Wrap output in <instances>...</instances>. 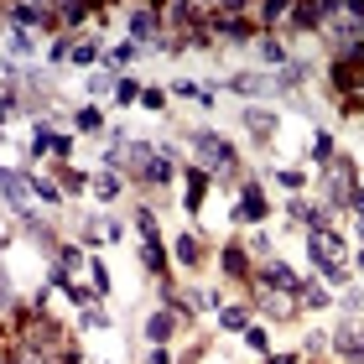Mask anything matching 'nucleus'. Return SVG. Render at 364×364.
Segmentation results:
<instances>
[{
  "instance_id": "1",
  "label": "nucleus",
  "mask_w": 364,
  "mask_h": 364,
  "mask_svg": "<svg viewBox=\"0 0 364 364\" xmlns=\"http://www.w3.org/2000/svg\"><path fill=\"white\" fill-rule=\"evenodd\" d=\"M193 151L208 161V167H229L235 161V146H229L224 136H213V130H203V136H193Z\"/></svg>"
},
{
  "instance_id": "2",
  "label": "nucleus",
  "mask_w": 364,
  "mask_h": 364,
  "mask_svg": "<svg viewBox=\"0 0 364 364\" xmlns=\"http://www.w3.org/2000/svg\"><path fill=\"white\" fill-rule=\"evenodd\" d=\"M245 213V224H260L266 219V193H260V182H245L240 188V203H235V219Z\"/></svg>"
},
{
  "instance_id": "3",
  "label": "nucleus",
  "mask_w": 364,
  "mask_h": 364,
  "mask_svg": "<svg viewBox=\"0 0 364 364\" xmlns=\"http://www.w3.org/2000/svg\"><path fill=\"white\" fill-rule=\"evenodd\" d=\"M58 6H37V0H26V6H11V16H16V26H53L58 21V16H53Z\"/></svg>"
},
{
  "instance_id": "4",
  "label": "nucleus",
  "mask_w": 364,
  "mask_h": 364,
  "mask_svg": "<svg viewBox=\"0 0 364 364\" xmlns=\"http://www.w3.org/2000/svg\"><path fill=\"white\" fill-rule=\"evenodd\" d=\"M203 198H208V172H203V167H193V172H188V213L203 208Z\"/></svg>"
},
{
  "instance_id": "5",
  "label": "nucleus",
  "mask_w": 364,
  "mask_h": 364,
  "mask_svg": "<svg viewBox=\"0 0 364 364\" xmlns=\"http://www.w3.org/2000/svg\"><path fill=\"white\" fill-rule=\"evenodd\" d=\"M146 338H151V349L167 343L172 338V312H151V318H146Z\"/></svg>"
},
{
  "instance_id": "6",
  "label": "nucleus",
  "mask_w": 364,
  "mask_h": 364,
  "mask_svg": "<svg viewBox=\"0 0 364 364\" xmlns=\"http://www.w3.org/2000/svg\"><path fill=\"white\" fill-rule=\"evenodd\" d=\"M0 193H6V198H11V203H16V208H21V213H26V182H21V177H16V172H6V167H0Z\"/></svg>"
},
{
  "instance_id": "7",
  "label": "nucleus",
  "mask_w": 364,
  "mask_h": 364,
  "mask_svg": "<svg viewBox=\"0 0 364 364\" xmlns=\"http://www.w3.org/2000/svg\"><path fill=\"white\" fill-rule=\"evenodd\" d=\"M130 31H136V37H156V31H161V16H151V6H141L136 16H130Z\"/></svg>"
},
{
  "instance_id": "8",
  "label": "nucleus",
  "mask_w": 364,
  "mask_h": 364,
  "mask_svg": "<svg viewBox=\"0 0 364 364\" xmlns=\"http://www.w3.org/2000/svg\"><path fill=\"white\" fill-rule=\"evenodd\" d=\"M224 276H250V255H245L240 245H229V250H224Z\"/></svg>"
},
{
  "instance_id": "9",
  "label": "nucleus",
  "mask_w": 364,
  "mask_h": 364,
  "mask_svg": "<svg viewBox=\"0 0 364 364\" xmlns=\"http://www.w3.org/2000/svg\"><path fill=\"white\" fill-rule=\"evenodd\" d=\"M235 89L240 94H266V89H276L266 73H235Z\"/></svg>"
},
{
  "instance_id": "10",
  "label": "nucleus",
  "mask_w": 364,
  "mask_h": 364,
  "mask_svg": "<svg viewBox=\"0 0 364 364\" xmlns=\"http://www.w3.org/2000/svg\"><path fill=\"white\" fill-rule=\"evenodd\" d=\"M141 177H146V182H156V188H161V182H172V161H167V156H151V161L141 167Z\"/></svg>"
},
{
  "instance_id": "11",
  "label": "nucleus",
  "mask_w": 364,
  "mask_h": 364,
  "mask_svg": "<svg viewBox=\"0 0 364 364\" xmlns=\"http://www.w3.org/2000/svg\"><path fill=\"white\" fill-rule=\"evenodd\" d=\"M89 11H94V6H84V0H63V6H58V21H68V26H78V21H84Z\"/></svg>"
},
{
  "instance_id": "12",
  "label": "nucleus",
  "mask_w": 364,
  "mask_h": 364,
  "mask_svg": "<svg viewBox=\"0 0 364 364\" xmlns=\"http://www.w3.org/2000/svg\"><path fill=\"white\" fill-rule=\"evenodd\" d=\"M177 260H182V266H198V240H193V235L177 240Z\"/></svg>"
},
{
  "instance_id": "13",
  "label": "nucleus",
  "mask_w": 364,
  "mask_h": 364,
  "mask_svg": "<svg viewBox=\"0 0 364 364\" xmlns=\"http://www.w3.org/2000/svg\"><path fill=\"white\" fill-rule=\"evenodd\" d=\"M219 323H224V328H250V312H245V307H224Z\"/></svg>"
},
{
  "instance_id": "14",
  "label": "nucleus",
  "mask_w": 364,
  "mask_h": 364,
  "mask_svg": "<svg viewBox=\"0 0 364 364\" xmlns=\"http://www.w3.org/2000/svg\"><path fill=\"white\" fill-rule=\"evenodd\" d=\"M68 58H73V63H94L99 47H94V42H68Z\"/></svg>"
},
{
  "instance_id": "15",
  "label": "nucleus",
  "mask_w": 364,
  "mask_h": 364,
  "mask_svg": "<svg viewBox=\"0 0 364 364\" xmlns=\"http://www.w3.org/2000/svg\"><path fill=\"white\" fill-rule=\"evenodd\" d=\"M130 99H141V89L130 78H114V105H130Z\"/></svg>"
},
{
  "instance_id": "16",
  "label": "nucleus",
  "mask_w": 364,
  "mask_h": 364,
  "mask_svg": "<svg viewBox=\"0 0 364 364\" xmlns=\"http://www.w3.org/2000/svg\"><path fill=\"white\" fill-rule=\"evenodd\" d=\"M287 11H291L287 0H271V6H260V21H266V26H276V21H281Z\"/></svg>"
},
{
  "instance_id": "17",
  "label": "nucleus",
  "mask_w": 364,
  "mask_h": 364,
  "mask_svg": "<svg viewBox=\"0 0 364 364\" xmlns=\"http://www.w3.org/2000/svg\"><path fill=\"white\" fill-rule=\"evenodd\" d=\"M63 193H84V172H73V167H63Z\"/></svg>"
},
{
  "instance_id": "18",
  "label": "nucleus",
  "mask_w": 364,
  "mask_h": 364,
  "mask_svg": "<svg viewBox=\"0 0 364 364\" xmlns=\"http://www.w3.org/2000/svg\"><path fill=\"white\" fill-rule=\"evenodd\" d=\"M245 125H250V130H271L276 120H271L266 109H245Z\"/></svg>"
},
{
  "instance_id": "19",
  "label": "nucleus",
  "mask_w": 364,
  "mask_h": 364,
  "mask_svg": "<svg viewBox=\"0 0 364 364\" xmlns=\"http://www.w3.org/2000/svg\"><path fill=\"white\" fill-rule=\"evenodd\" d=\"M312 156H318V161H328V156H333V136H328V130H323L318 141H312Z\"/></svg>"
},
{
  "instance_id": "20",
  "label": "nucleus",
  "mask_w": 364,
  "mask_h": 364,
  "mask_svg": "<svg viewBox=\"0 0 364 364\" xmlns=\"http://www.w3.org/2000/svg\"><path fill=\"white\" fill-rule=\"evenodd\" d=\"M245 343H250L255 354H266V349H271V343H266V333H260V328H245Z\"/></svg>"
},
{
  "instance_id": "21",
  "label": "nucleus",
  "mask_w": 364,
  "mask_h": 364,
  "mask_svg": "<svg viewBox=\"0 0 364 364\" xmlns=\"http://www.w3.org/2000/svg\"><path fill=\"white\" fill-rule=\"evenodd\" d=\"M94 188H99V198H120V177H99Z\"/></svg>"
},
{
  "instance_id": "22",
  "label": "nucleus",
  "mask_w": 364,
  "mask_h": 364,
  "mask_svg": "<svg viewBox=\"0 0 364 364\" xmlns=\"http://www.w3.org/2000/svg\"><path fill=\"white\" fill-rule=\"evenodd\" d=\"M141 105H146V109H161V105H167V94H161V89H146Z\"/></svg>"
},
{
  "instance_id": "23",
  "label": "nucleus",
  "mask_w": 364,
  "mask_h": 364,
  "mask_svg": "<svg viewBox=\"0 0 364 364\" xmlns=\"http://www.w3.org/2000/svg\"><path fill=\"white\" fill-rule=\"evenodd\" d=\"M130 58H136V47H130V42H120V47L109 53V68H114V63H130Z\"/></svg>"
},
{
  "instance_id": "24",
  "label": "nucleus",
  "mask_w": 364,
  "mask_h": 364,
  "mask_svg": "<svg viewBox=\"0 0 364 364\" xmlns=\"http://www.w3.org/2000/svg\"><path fill=\"white\" fill-rule=\"evenodd\" d=\"M94 291H99V296H105V291H109V271H105V266H99V260H94Z\"/></svg>"
},
{
  "instance_id": "25",
  "label": "nucleus",
  "mask_w": 364,
  "mask_h": 364,
  "mask_svg": "<svg viewBox=\"0 0 364 364\" xmlns=\"http://www.w3.org/2000/svg\"><path fill=\"white\" fill-rule=\"evenodd\" d=\"M78 130H99V109H78Z\"/></svg>"
},
{
  "instance_id": "26",
  "label": "nucleus",
  "mask_w": 364,
  "mask_h": 364,
  "mask_svg": "<svg viewBox=\"0 0 364 364\" xmlns=\"http://www.w3.org/2000/svg\"><path fill=\"white\" fill-rule=\"evenodd\" d=\"M302 296H307V307H323V302H328V291H323V287H307Z\"/></svg>"
},
{
  "instance_id": "27",
  "label": "nucleus",
  "mask_w": 364,
  "mask_h": 364,
  "mask_svg": "<svg viewBox=\"0 0 364 364\" xmlns=\"http://www.w3.org/2000/svg\"><path fill=\"white\" fill-rule=\"evenodd\" d=\"M260 58H266V63H281L287 53H281V42H266V47H260Z\"/></svg>"
},
{
  "instance_id": "28",
  "label": "nucleus",
  "mask_w": 364,
  "mask_h": 364,
  "mask_svg": "<svg viewBox=\"0 0 364 364\" xmlns=\"http://www.w3.org/2000/svg\"><path fill=\"white\" fill-rule=\"evenodd\" d=\"M11 109H16V99H11V89H0V120H6Z\"/></svg>"
},
{
  "instance_id": "29",
  "label": "nucleus",
  "mask_w": 364,
  "mask_h": 364,
  "mask_svg": "<svg viewBox=\"0 0 364 364\" xmlns=\"http://www.w3.org/2000/svg\"><path fill=\"white\" fill-rule=\"evenodd\" d=\"M271 364H296V359H291V354H281V359H271Z\"/></svg>"
},
{
  "instance_id": "30",
  "label": "nucleus",
  "mask_w": 364,
  "mask_h": 364,
  "mask_svg": "<svg viewBox=\"0 0 364 364\" xmlns=\"http://www.w3.org/2000/svg\"><path fill=\"white\" fill-rule=\"evenodd\" d=\"M359 235H364V219H359Z\"/></svg>"
},
{
  "instance_id": "31",
  "label": "nucleus",
  "mask_w": 364,
  "mask_h": 364,
  "mask_svg": "<svg viewBox=\"0 0 364 364\" xmlns=\"http://www.w3.org/2000/svg\"><path fill=\"white\" fill-rule=\"evenodd\" d=\"M0 296H6V287H0Z\"/></svg>"
}]
</instances>
